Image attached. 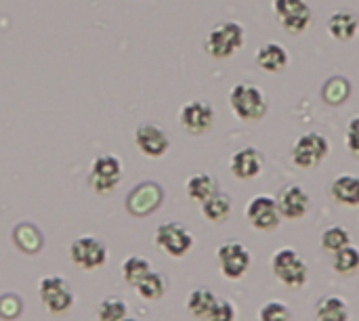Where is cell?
I'll return each instance as SVG.
<instances>
[{
    "instance_id": "8",
    "label": "cell",
    "mask_w": 359,
    "mask_h": 321,
    "mask_svg": "<svg viewBox=\"0 0 359 321\" xmlns=\"http://www.w3.org/2000/svg\"><path fill=\"white\" fill-rule=\"evenodd\" d=\"M156 244L170 257L181 259L194 246V235L181 223H164L156 229Z\"/></svg>"
},
{
    "instance_id": "10",
    "label": "cell",
    "mask_w": 359,
    "mask_h": 321,
    "mask_svg": "<svg viewBox=\"0 0 359 321\" xmlns=\"http://www.w3.org/2000/svg\"><path fill=\"white\" fill-rule=\"evenodd\" d=\"M217 259L227 280H240L250 269V252L240 242H225L219 246Z\"/></svg>"
},
{
    "instance_id": "3",
    "label": "cell",
    "mask_w": 359,
    "mask_h": 321,
    "mask_svg": "<svg viewBox=\"0 0 359 321\" xmlns=\"http://www.w3.org/2000/svg\"><path fill=\"white\" fill-rule=\"evenodd\" d=\"M330 153V143L324 135L320 132H307L303 137H299V141L292 147V162L303 168H316L324 162V158H328Z\"/></svg>"
},
{
    "instance_id": "32",
    "label": "cell",
    "mask_w": 359,
    "mask_h": 321,
    "mask_svg": "<svg viewBox=\"0 0 359 321\" xmlns=\"http://www.w3.org/2000/svg\"><path fill=\"white\" fill-rule=\"evenodd\" d=\"M21 313V299L15 294H4L0 296V317L4 320H15Z\"/></svg>"
},
{
    "instance_id": "31",
    "label": "cell",
    "mask_w": 359,
    "mask_h": 321,
    "mask_svg": "<svg viewBox=\"0 0 359 321\" xmlns=\"http://www.w3.org/2000/svg\"><path fill=\"white\" fill-rule=\"evenodd\" d=\"M206 321H236V309L229 301H217Z\"/></svg>"
},
{
    "instance_id": "26",
    "label": "cell",
    "mask_w": 359,
    "mask_h": 321,
    "mask_svg": "<svg viewBox=\"0 0 359 321\" xmlns=\"http://www.w3.org/2000/svg\"><path fill=\"white\" fill-rule=\"evenodd\" d=\"M149 271H151V265L143 257H128L122 265V275H124L126 284H130V286H137Z\"/></svg>"
},
{
    "instance_id": "17",
    "label": "cell",
    "mask_w": 359,
    "mask_h": 321,
    "mask_svg": "<svg viewBox=\"0 0 359 321\" xmlns=\"http://www.w3.org/2000/svg\"><path fill=\"white\" fill-rule=\"evenodd\" d=\"M257 63L261 69H265L269 74H280L288 65V50L282 44L269 42L257 50Z\"/></svg>"
},
{
    "instance_id": "29",
    "label": "cell",
    "mask_w": 359,
    "mask_h": 321,
    "mask_svg": "<svg viewBox=\"0 0 359 321\" xmlns=\"http://www.w3.org/2000/svg\"><path fill=\"white\" fill-rule=\"evenodd\" d=\"M126 303L120 299H107L99 307V320L101 321H122L126 317Z\"/></svg>"
},
{
    "instance_id": "18",
    "label": "cell",
    "mask_w": 359,
    "mask_h": 321,
    "mask_svg": "<svg viewBox=\"0 0 359 321\" xmlns=\"http://www.w3.org/2000/svg\"><path fill=\"white\" fill-rule=\"evenodd\" d=\"M359 27V19L355 13L351 11H337L330 19H328V29L330 34L341 40V42H351L355 38Z\"/></svg>"
},
{
    "instance_id": "4",
    "label": "cell",
    "mask_w": 359,
    "mask_h": 321,
    "mask_svg": "<svg viewBox=\"0 0 359 321\" xmlns=\"http://www.w3.org/2000/svg\"><path fill=\"white\" fill-rule=\"evenodd\" d=\"M271 267H273V273L278 275V280L292 288V290H299L305 286L307 282V265L305 261L299 257V252L290 250V248H284L280 252L273 254V261H271Z\"/></svg>"
},
{
    "instance_id": "24",
    "label": "cell",
    "mask_w": 359,
    "mask_h": 321,
    "mask_svg": "<svg viewBox=\"0 0 359 321\" xmlns=\"http://www.w3.org/2000/svg\"><path fill=\"white\" fill-rule=\"evenodd\" d=\"M135 288L139 290L141 299H145V301H158V299H162L164 292H166V280H164L160 273L149 271Z\"/></svg>"
},
{
    "instance_id": "34",
    "label": "cell",
    "mask_w": 359,
    "mask_h": 321,
    "mask_svg": "<svg viewBox=\"0 0 359 321\" xmlns=\"http://www.w3.org/2000/svg\"><path fill=\"white\" fill-rule=\"evenodd\" d=\"M122 321H137V320H133V317H124Z\"/></svg>"
},
{
    "instance_id": "28",
    "label": "cell",
    "mask_w": 359,
    "mask_h": 321,
    "mask_svg": "<svg viewBox=\"0 0 359 321\" xmlns=\"http://www.w3.org/2000/svg\"><path fill=\"white\" fill-rule=\"evenodd\" d=\"M351 244V235H349V231L347 229H343V227H330V229H326L324 233H322V248L326 250V252H339V250H343L345 246H349Z\"/></svg>"
},
{
    "instance_id": "12",
    "label": "cell",
    "mask_w": 359,
    "mask_h": 321,
    "mask_svg": "<svg viewBox=\"0 0 359 321\" xmlns=\"http://www.w3.org/2000/svg\"><path fill=\"white\" fill-rule=\"evenodd\" d=\"M246 217L250 221V225L255 229L261 231H271L280 225V210H278V202L269 196H257L250 200L248 208H246Z\"/></svg>"
},
{
    "instance_id": "33",
    "label": "cell",
    "mask_w": 359,
    "mask_h": 321,
    "mask_svg": "<svg viewBox=\"0 0 359 321\" xmlns=\"http://www.w3.org/2000/svg\"><path fill=\"white\" fill-rule=\"evenodd\" d=\"M345 139H347V149L353 158H359V116L351 118V122L347 124V132H345Z\"/></svg>"
},
{
    "instance_id": "6",
    "label": "cell",
    "mask_w": 359,
    "mask_h": 321,
    "mask_svg": "<svg viewBox=\"0 0 359 321\" xmlns=\"http://www.w3.org/2000/svg\"><path fill=\"white\" fill-rule=\"evenodd\" d=\"M38 292H40V299H42L44 307L50 313H65L74 305V294H72L67 282L63 278H59V275L42 278L40 284H38Z\"/></svg>"
},
{
    "instance_id": "21",
    "label": "cell",
    "mask_w": 359,
    "mask_h": 321,
    "mask_svg": "<svg viewBox=\"0 0 359 321\" xmlns=\"http://www.w3.org/2000/svg\"><path fill=\"white\" fill-rule=\"evenodd\" d=\"M202 214L210 221V223H223L229 214H231V200L217 191L215 196H210L206 202H202Z\"/></svg>"
},
{
    "instance_id": "1",
    "label": "cell",
    "mask_w": 359,
    "mask_h": 321,
    "mask_svg": "<svg viewBox=\"0 0 359 321\" xmlns=\"http://www.w3.org/2000/svg\"><path fill=\"white\" fill-rule=\"evenodd\" d=\"M244 40L246 34L238 21H221L210 29L204 48L212 59L223 61V59H231L244 46Z\"/></svg>"
},
{
    "instance_id": "7",
    "label": "cell",
    "mask_w": 359,
    "mask_h": 321,
    "mask_svg": "<svg viewBox=\"0 0 359 321\" xmlns=\"http://www.w3.org/2000/svg\"><path fill=\"white\" fill-rule=\"evenodd\" d=\"M69 257H72L74 265H78L80 269L90 271V269H97V267L105 265V261H107V248L97 238L82 235V238H76L72 242Z\"/></svg>"
},
{
    "instance_id": "16",
    "label": "cell",
    "mask_w": 359,
    "mask_h": 321,
    "mask_svg": "<svg viewBox=\"0 0 359 321\" xmlns=\"http://www.w3.org/2000/svg\"><path fill=\"white\" fill-rule=\"evenodd\" d=\"M229 168H231V175L240 181H248V179H255L261 168H263V156L255 149V147H244V149H238L233 156H231V162H229Z\"/></svg>"
},
{
    "instance_id": "22",
    "label": "cell",
    "mask_w": 359,
    "mask_h": 321,
    "mask_svg": "<svg viewBox=\"0 0 359 321\" xmlns=\"http://www.w3.org/2000/svg\"><path fill=\"white\" fill-rule=\"evenodd\" d=\"M316 315L318 321H349L347 305L339 296H328L320 301V305L316 307Z\"/></svg>"
},
{
    "instance_id": "23",
    "label": "cell",
    "mask_w": 359,
    "mask_h": 321,
    "mask_svg": "<svg viewBox=\"0 0 359 321\" xmlns=\"http://www.w3.org/2000/svg\"><path fill=\"white\" fill-rule=\"evenodd\" d=\"M217 301H219V299H217L208 288H198V290H194V292L189 294V299H187V309H189L191 315L204 317V320H206V315L210 313V309L215 307Z\"/></svg>"
},
{
    "instance_id": "20",
    "label": "cell",
    "mask_w": 359,
    "mask_h": 321,
    "mask_svg": "<svg viewBox=\"0 0 359 321\" xmlns=\"http://www.w3.org/2000/svg\"><path fill=\"white\" fill-rule=\"evenodd\" d=\"M185 189H187L189 200L202 204V202H206L210 196H215L219 191V183L215 181V177H210L206 172H198L185 183Z\"/></svg>"
},
{
    "instance_id": "13",
    "label": "cell",
    "mask_w": 359,
    "mask_h": 321,
    "mask_svg": "<svg viewBox=\"0 0 359 321\" xmlns=\"http://www.w3.org/2000/svg\"><path fill=\"white\" fill-rule=\"evenodd\" d=\"M135 143L147 158H162L170 149L168 135L158 124H139L135 130Z\"/></svg>"
},
{
    "instance_id": "11",
    "label": "cell",
    "mask_w": 359,
    "mask_h": 321,
    "mask_svg": "<svg viewBox=\"0 0 359 321\" xmlns=\"http://www.w3.org/2000/svg\"><path fill=\"white\" fill-rule=\"evenodd\" d=\"M179 120L189 135H204L215 124V109L206 101H189L181 107Z\"/></svg>"
},
{
    "instance_id": "9",
    "label": "cell",
    "mask_w": 359,
    "mask_h": 321,
    "mask_svg": "<svg viewBox=\"0 0 359 321\" xmlns=\"http://www.w3.org/2000/svg\"><path fill=\"white\" fill-rule=\"evenodd\" d=\"M273 11L290 34H301L311 25V8L307 0H273Z\"/></svg>"
},
{
    "instance_id": "25",
    "label": "cell",
    "mask_w": 359,
    "mask_h": 321,
    "mask_svg": "<svg viewBox=\"0 0 359 321\" xmlns=\"http://www.w3.org/2000/svg\"><path fill=\"white\" fill-rule=\"evenodd\" d=\"M332 267L337 273L341 275H353L359 271V250L353 248L351 244L345 246L343 250L334 252V261H332Z\"/></svg>"
},
{
    "instance_id": "19",
    "label": "cell",
    "mask_w": 359,
    "mask_h": 321,
    "mask_svg": "<svg viewBox=\"0 0 359 321\" xmlns=\"http://www.w3.org/2000/svg\"><path fill=\"white\" fill-rule=\"evenodd\" d=\"M330 193L339 204L345 206H359V179L353 175H341L332 181Z\"/></svg>"
},
{
    "instance_id": "2",
    "label": "cell",
    "mask_w": 359,
    "mask_h": 321,
    "mask_svg": "<svg viewBox=\"0 0 359 321\" xmlns=\"http://www.w3.org/2000/svg\"><path fill=\"white\" fill-rule=\"evenodd\" d=\"M229 105L233 114L244 122H257L267 114V99L255 84L240 82L229 90Z\"/></svg>"
},
{
    "instance_id": "27",
    "label": "cell",
    "mask_w": 359,
    "mask_h": 321,
    "mask_svg": "<svg viewBox=\"0 0 359 321\" xmlns=\"http://www.w3.org/2000/svg\"><path fill=\"white\" fill-rule=\"evenodd\" d=\"M13 235H15V244L25 252H38L40 246H42V238H40L38 229L34 225H29V223L19 225Z\"/></svg>"
},
{
    "instance_id": "14",
    "label": "cell",
    "mask_w": 359,
    "mask_h": 321,
    "mask_svg": "<svg viewBox=\"0 0 359 321\" xmlns=\"http://www.w3.org/2000/svg\"><path fill=\"white\" fill-rule=\"evenodd\" d=\"M278 210L284 219L297 221L303 219L309 210V196L303 187L299 185H290L286 189H282V193L278 196Z\"/></svg>"
},
{
    "instance_id": "15",
    "label": "cell",
    "mask_w": 359,
    "mask_h": 321,
    "mask_svg": "<svg viewBox=\"0 0 359 321\" xmlns=\"http://www.w3.org/2000/svg\"><path fill=\"white\" fill-rule=\"evenodd\" d=\"M160 202H162V189L156 183H143L128 196L126 206L130 214L143 217V214L154 212Z\"/></svg>"
},
{
    "instance_id": "5",
    "label": "cell",
    "mask_w": 359,
    "mask_h": 321,
    "mask_svg": "<svg viewBox=\"0 0 359 321\" xmlns=\"http://www.w3.org/2000/svg\"><path fill=\"white\" fill-rule=\"evenodd\" d=\"M120 181H122V162H120V158H116L111 153L95 158V162L90 166L88 183L97 193L114 191Z\"/></svg>"
},
{
    "instance_id": "30",
    "label": "cell",
    "mask_w": 359,
    "mask_h": 321,
    "mask_svg": "<svg viewBox=\"0 0 359 321\" xmlns=\"http://www.w3.org/2000/svg\"><path fill=\"white\" fill-rule=\"evenodd\" d=\"M261 321H290V311L284 303H267L261 309Z\"/></svg>"
}]
</instances>
